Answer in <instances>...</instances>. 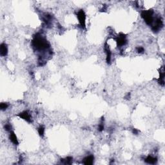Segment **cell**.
Masks as SVG:
<instances>
[{
    "instance_id": "1",
    "label": "cell",
    "mask_w": 165,
    "mask_h": 165,
    "mask_svg": "<svg viewBox=\"0 0 165 165\" xmlns=\"http://www.w3.org/2000/svg\"><path fill=\"white\" fill-rule=\"evenodd\" d=\"M153 14H154V12L152 10H148V11L143 12L141 16L145 19V22L148 25H151L153 23V20H154Z\"/></svg>"
},
{
    "instance_id": "2",
    "label": "cell",
    "mask_w": 165,
    "mask_h": 165,
    "mask_svg": "<svg viewBox=\"0 0 165 165\" xmlns=\"http://www.w3.org/2000/svg\"><path fill=\"white\" fill-rule=\"evenodd\" d=\"M77 18L79 19V21L81 24V25L83 27H85V19H86V16L84 14V11L82 10H81L77 14Z\"/></svg>"
},
{
    "instance_id": "3",
    "label": "cell",
    "mask_w": 165,
    "mask_h": 165,
    "mask_svg": "<svg viewBox=\"0 0 165 165\" xmlns=\"http://www.w3.org/2000/svg\"><path fill=\"white\" fill-rule=\"evenodd\" d=\"M8 53L7 46L5 43H2L0 46V54L1 56H5Z\"/></svg>"
},
{
    "instance_id": "4",
    "label": "cell",
    "mask_w": 165,
    "mask_h": 165,
    "mask_svg": "<svg viewBox=\"0 0 165 165\" xmlns=\"http://www.w3.org/2000/svg\"><path fill=\"white\" fill-rule=\"evenodd\" d=\"M19 116L20 118L25 119V120H26V121H28V122H30V119H30V115L28 114V113L27 112L25 111V112H21V113H20V114H19Z\"/></svg>"
},
{
    "instance_id": "5",
    "label": "cell",
    "mask_w": 165,
    "mask_h": 165,
    "mask_svg": "<svg viewBox=\"0 0 165 165\" xmlns=\"http://www.w3.org/2000/svg\"><path fill=\"white\" fill-rule=\"evenodd\" d=\"M94 162V157L92 156H90L84 158L83 161V163L84 165H92Z\"/></svg>"
},
{
    "instance_id": "6",
    "label": "cell",
    "mask_w": 165,
    "mask_h": 165,
    "mask_svg": "<svg viewBox=\"0 0 165 165\" xmlns=\"http://www.w3.org/2000/svg\"><path fill=\"white\" fill-rule=\"evenodd\" d=\"M10 139L14 145H18V139H17V137L16 136V134H14V132H10Z\"/></svg>"
},
{
    "instance_id": "7",
    "label": "cell",
    "mask_w": 165,
    "mask_h": 165,
    "mask_svg": "<svg viewBox=\"0 0 165 165\" xmlns=\"http://www.w3.org/2000/svg\"><path fill=\"white\" fill-rule=\"evenodd\" d=\"M126 42H127V40H126L125 36H119L117 39V43L119 46H123L125 45Z\"/></svg>"
},
{
    "instance_id": "8",
    "label": "cell",
    "mask_w": 165,
    "mask_h": 165,
    "mask_svg": "<svg viewBox=\"0 0 165 165\" xmlns=\"http://www.w3.org/2000/svg\"><path fill=\"white\" fill-rule=\"evenodd\" d=\"M145 161L149 164H155L157 161V159L152 156H148V157L145 159Z\"/></svg>"
},
{
    "instance_id": "9",
    "label": "cell",
    "mask_w": 165,
    "mask_h": 165,
    "mask_svg": "<svg viewBox=\"0 0 165 165\" xmlns=\"http://www.w3.org/2000/svg\"><path fill=\"white\" fill-rule=\"evenodd\" d=\"M44 132H45V128L43 127H40L38 129V133L40 135V136H43L44 135Z\"/></svg>"
},
{
    "instance_id": "10",
    "label": "cell",
    "mask_w": 165,
    "mask_h": 165,
    "mask_svg": "<svg viewBox=\"0 0 165 165\" xmlns=\"http://www.w3.org/2000/svg\"><path fill=\"white\" fill-rule=\"evenodd\" d=\"M7 107H8V105L7 104V103H3L1 104V105H0V108H1V109L2 110H5V109H7Z\"/></svg>"
},
{
    "instance_id": "11",
    "label": "cell",
    "mask_w": 165,
    "mask_h": 165,
    "mask_svg": "<svg viewBox=\"0 0 165 165\" xmlns=\"http://www.w3.org/2000/svg\"><path fill=\"white\" fill-rule=\"evenodd\" d=\"M137 51L139 52V53H142L143 52H144V48L143 47H138L137 48Z\"/></svg>"
},
{
    "instance_id": "12",
    "label": "cell",
    "mask_w": 165,
    "mask_h": 165,
    "mask_svg": "<svg viewBox=\"0 0 165 165\" xmlns=\"http://www.w3.org/2000/svg\"><path fill=\"white\" fill-rule=\"evenodd\" d=\"M103 129H104V126H103V124H101L99 127V130L101 132V131H103Z\"/></svg>"
},
{
    "instance_id": "13",
    "label": "cell",
    "mask_w": 165,
    "mask_h": 165,
    "mask_svg": "<svg viewBox=\"0 0 165 165\" xmlns=\"http://www.w3.org/2000/svg\"><path fill=\"white\" fill-rule=\"evenodd\" d=\"M5 128L7 130H10V128H11V127H10V125H6L5 127Z\"/></svg>"
}]
</instances>
